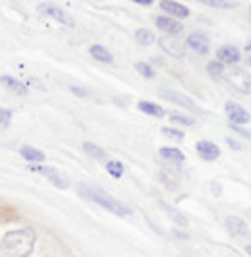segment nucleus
I'll list each match as a JSON object with an SVG mask.
<instances>
[{"label": "nucleus", "mask_w": 251, "mask_h": 257, "mask_svg": "<svg viewBox=\"0 0 251 257\" xmlns=\"http://www.w3.org/2000/svg\"><path fill=\"white\" fill-rule=\"evenodd\" d=\"M195 149H197V155H199L203 161H216L218 157H220V149H218V145L213 142H207V140H201L197 142L195 145Z\"/></svg>", "instance_id": "12"}, {"label": "nucleus", "mask_w": 251, "mask_h": 257, "mask_svg": "<svg viewBox=\"0 0 251 257\" xmlns=\"http://www.w3.org/2000/svg\"><path fill=\"white\" fill-rule=\"evenodd\" d=\"M216 60L220 62V64H238L239 60H241V54L239 51L234 47V45H222L218 51H216Z\"/></svg>", "instance_id": "9"}, {"label": "nucleus", "mask_w": 251, "mask_h": 257, "mask_svg": "<svg viewBox=\"0 0 251 257\" xmlns=\"http://www.w3.org/2000/svg\"><path fill=\"white\" fill-rule=\"evenodd\" d=\"M226 83L230 85V89H234L239 95H251V74L245 70H230L224 74Z\"/></svg>", "instance_id": "3"}, {"label": "nucleus", "mask_w": 251, "mask_h": 257, "mask_svg": "<svg viewBox=\"0 0 251 257\" xmlns=\"http://www.w3.org/2000/svg\"><path fill=\"white\" fill-rule=\"evenodd\" d=\"M138 106H139V110H141V112H145V114H149V116H155V118H163L164 116V108H161L159 104L141 101Z\"/></svg>", "instance_id": "19"}, {"label": "nucleus", "mask_w": 251, "mask_h": 257, "mask_svg": "<svg viewBox=\"0 0 251 257\" xmlns=\"http://www.w3.org/2000/svg\"><path fill=\"white\" fill-rule=\"evenodd\" d=\"M35 247V234L27 228L6 232L0 238V257H29Z\"/></svg>", "instance_id": "1"}, {"label": "nucleus", "mask_w": 251, "mask_h": 257, "mask_svg": "<svg viewBox=\"0 0 251 257\" xmlns=\"http://www.w3.org/2000/svg\"><path fill=\"white\" fill-rule=\"evenodd\" d=\"M138 4H141V6H151V0H136Z\"/></svg>", "instance_id": "33"}, {"label": "nucleus", "mask_w": 251, "mask_h": 257, "mask_svg": "<svg viewBox=\"0 0 251 257\" xmlns=\"http://www.w3.org/2000/svg\"><path fill=\"white\" fill-rule=\"evenodd\" d=\"M159 45H161V49L166 54H170L174 58H184V54H186L184 43L178 37H174V35H164V37H161L159 39Z\"/></svg>", "instance_id": "6"}, {"label": "nucleus", "mask_w": 251, "mask_h": 257, "mask_svg": "<svg viewBox=\"0 0 251 257\" xmlns=\"http://www.w3.org/2000/svg\"><path fill=\"white\" fill-rule=\"evenodd\" d=\"M247 64H249V66H251V58H249V60H247Z\"/></svg>", "instance_id": "36"}, {"label": "nucleus", "mask_w": 251, "mask_h": 257, "mask_svg": "<svg viewBox=\"0 0 251 257\" xmlns=\"http://www.w3.org/2000/svg\"><path fill=\"white\" fill-rule=\"evenodd\" d=\"M161 157L166 159V161H172V163H184L186 161V155L182 153L180 149H176V147H161Z\"/></svg>", "instance_id": "18"}, {"label": "nucleus", "mask_w": 251, "mask_h": 257, "mask_svg": "<svg viewBox=\"0 0 251 257\" xmlns=\"http://www.w3.org/2000/svg\"><path fill=\"white\" fill-rule=\"evenodd\" d=\"M170 120L176 122V124H184V126H193L195 124V118L188 114H180V112H172L170 114Z\"/></svg>", "instance_id": "24"}, {"label": "nucleus", "mask_w": 251, "mask_h": 257, "mask_svg": "<svg viewBox=\"0 0 251 257\" xmlns=\"http://www.w3.org/2000/svg\"><path fill=\"white\" fill-rule=\"evenodd\" d=\"M159 95H161L163 99H166V101H172V103L180 104V106H184V108H188V110H191V112H197V114L203 112V108H201V106H197V104L189 99L188 95H184V93H180V91L159 89Z\"/></svg>", "instance_id": "4"}, {"label": "nucleus", "mask_w": 251, "mask_h": 257, "mask_svg": "<svg viewBox=\"0 0 251 257\" xmlns=\"http://www.w3.org/2000/svg\"><path fill=\"white\" fill-rule=\"evenodd\" d=\"M226 228H228V232H230L232 236H236V238L249 240V236H251L249 226H247L245 220L239 219V217H228V219H226Z\"/></svg>", "instance_id": "7"}, {"label": "nucleus", "mask_w": 251, "mask_h": 257, "mask_svg": "<svg viewBox=\"0 0 251 257\" xmlns=\"http://www.w3.org/2000/svg\"><path fill=\"white\" fill-rule=\"evenodd\" d=\"M106 172L112 176V178H120L124 174V165L120 161H108L106 163Z\"/></svg>", "instance_id": "23"}, {"label": "nucleus", "mask_w": 251, "mask_h": 257, "mask_svg": "<svg viewBox=\"0 0 251 257\" xmlns=\"http://www.w3.org/2000/svg\"><path fill=\"white\" fill-rule=\"evenodd\" d=\"M136 70H138L143 77H147V79H153V77H155V70H153L147 62H136Z\"/></svg>", "instance_id": "25"}, {"label": "nucleus", "mask_w": 251, "mask_h": 257, "mask_svg": "<svg viewBox=\"0 0 251 257\" xmlns=\"http://www.w3.org/2000/svg\"><path fill=\"white\" fill-rule=\"evenodd\" d=\"M83 151L87 155H91L93 159H99V161H104V159H106V151L100 149L99 145H95V143H91V142L83 143Z\"/></svg>", "instance_id": "21"}, {"label": "nucleus", "mask_w": 251, "mask_h": 257, "mask_svg": "<svg viewBox=\"0 0 251 257\" xmlns=\"http://www.w3.org/2000/svg\"><path fill=\"white\" fill-rule=\"evenodd\" d=\"M163 207H164V211H166V213H168V215H170V217H172V219H174L178 224H182V226H186V224H188V219H186L184 215H180L178 211H174V209H172L170 205L163 203Z\"/></svg>", "instance_id": "26"}, {"label": "nucleus", "mask_w": 251, "mask_h": 257, "mask_svg": "<svg viewBox=\"0 0 251 257\" xmlns=\"http://www.w3.org/2000/svg\"><path fill=\"white\" fill-rule=\"evenodd\" d=\"M136 41H138L139 45H153L155 41H157V37H155V33L151 31V29H147V27H141V29H138L136 31Z\"/></svg>", "instance_id": "20"}, {"label": "nucleus", "mask_w": 251, "mask_h": 257, "mask_svg": "<svg viewBox=\"0 0 251 257\" xmlns=\"http://www.w3.org/2000/svg\"><path fill=\"white\" fill-rule=\"evenodd\" d=\"M207 72H209V76L214 77V79H222V77H224V74H226L224 64H220L218 60L209 62V64H207Z\"/></svg>", "instance_id": "22"}, {"label": "nucleus", "mask_w": 251, "mask_h": 257, "mask_svg": "<svg viewBox=\"0 0 251 257\" xmlns=\"http://www.w3.org/2000/svg\"><path fill=\"white\" fill-rule=\"evenodd\" d=\"M41 12H45L47 16H50L52 20H56L58 24H62V26H68V27L74 26V18H72L68 12H64L62 8H58V6H52V4H41Z\"/></svg>", "instance_id": "8"}, {"label": "nucleus", "mask_w": 251, "mask_h": 257, "mask_svg": "<svg viewBox=\"0 0 251 257\" xmlns=\"http://www.w3.org/2000/svg\"><path fill=\"white\" fill-rule=\"evenodd\" d=\"M0 83L6 85V87L10 91H14V93H18V95H27V87H25L20 79H16V77H12V76H0Z\"/></svg>", "instance_id": "16"}, {"label": "nucleus", "mask_w": 251, "mask_h": 257, "mask_svg": "<svg viewBox=\"0 0 251 257\" xmlns=\"http://www.w3.org/2000/svg\"><path fill=\"white\" fill-rule=\"evenodd\" d=\"M188 47L197 54H209L211 51V43L205 33H191L188 37Z\"/></svg>", "instance_id": "13"}, {"label": "nucleus", "mask_w": 251, "mask_h": 257, "mask_svg": "<svg viewBox=\"0 0 251 257\" xmlns=\"http://www.w3.org/2000/svg\"><path fill=\"white\" fill-rule=\"evenodd\" d=\"M20 153H22V157H24L25 161H29V163H43V161H45V153L35 149V147H29V145H24V147L20 149Z\"/></svg>", "instance_id": "17"}, {"label": "nucleus", "mask_w": 251, "mask_h": 257, "mask_svg": "<svg viewBox=\"0 0 251 257\" xmlns=\"http://www.w3.org/2000/svg\"><path fill=\"white\" fill-rule=\"evenodd\" d=\"M89 54L95 58V60H99V62H104V64H112L114 58L110 51L108 49H104L102 45H93L91 49H89Z\"/></svg>", "instance_id": "15"}, {"label": "nucleus", "mask_w": 251, "mask_h": 257, "mask_svg": "<svg viewBox=\"0 0 251 257\" xmlns=\"http://www.w3.org/2000/svg\"><path fill=\"white\" fill-rule=\"evenodd\" d=\"M205 4H207V6H213V8H222V10L234 6L232 2H222V0H205Z\"/></svg>", "instance_id": "28"}, {"label": "nucleus", "mask_w": 251, "mask_h": 257, "mask_svg": "<svg viewBox=\"0 0 251 257\" xmlns=\"http://www.w3.org/2000/svg\"><path fill=\"white\" fill-rule=\"evenodd\" d=\"M155 24L159 29H163L164 33H168V35H178V33H182L184 31V26L174 20V18H170V16H157L155 18Z\"/></svg>", "instance_id": "11"}, {"label": "nucleus", "mask_w": 251, "mask_h": 257, "mask_svg": "<svg viewBox=\"0 0 251 257\" xmlns=\"http://www.w3.org/2000/svg\"><path fill=\"white\" fill-rule=\"evenodd\" d=\"M29 168H31V170H35V172H41V174H45V176H47V178H49V180L52 182L56 188H62V190H66V188L70 186V184H68V180L64 178V176L60 174V172H58V170H56V168L41 167V165H37V167H35V165H31Z\"/></svg>", "instance_id": "10"}, {"label": "nucleus", "mask_w": 251, "mask_h": 257, "mask_svg": "<svg viewBox=\"0 0 251 257\" xmlns=\"http://www.w3.org/2000/svg\"><path fill=\"white\" fill-rule=\"evenodd\" d=\"M245 251H247V253H249V255H251V244L245 245Z\"/></svg>", "instance_id": "35"}, {"label": "nucleus", "mask_w": 251, "mask_h": 257, "mask_svg": "<svg viewBox=\"0 0 251 257\" xmlns=\"http://www.w3.org/2000/svg\"><path fill=\"white\" fill-rule=\"evenodd\" d=\"M224 110H226V114H228V120H230L232 126H241V124H247L251 120L249 112H247L243 106H239L238 103L228 101V103L224 104Z\"/></svg>", "instance_id": "5"}, {"label": "nucleus", "mask_w": 251, "mask_h": 257, "mask_svg": "<svg viewBox=\"0 0 251 257\" xmlns=\"http://www.w3.org/2000/svg\"><path fill=\"white\" fill-rule=\"evenodd\" d=\"M161 8H163L164 12L168 14L170 18H180V20H184V18H188L189 16V8L188 6H184V4H180V2H174V0H163L161 2Z\"/></svg>", "instance_id": "14"}, {"label": "nucleus", "mask_w": 251, "mask_h": 257, "mask_svg": "<svg viewBox=\"0 0 251 257\" xmlns=\"http://www.w3.org/2000/svg\"><path fill=\"white\" fill-rule=\"evenodd\" d=\"M10 118H12V110H8V108H0V126H8Z\"/></svg>", "instance_id": "29"}, {"label": "nucleus", "mask_w": 251, "mask_h": 257, "mask_svg": "<svg viewBox=\"0 0 251 257\" xmlns=\"http://www.w3.org/2000/svg\"><path fill=\"white\" fill-rule=\"evenodd\" d=\"M163 134L166 138H172V140H184V132H180V130H174V128H163Z\"/></svg>", "instance_id": "27"}, {"label": "nucleus", "mask_w": 251, "mask_h": 257, "mask_svg": "<svg viewBox=\"0 0 251 257\" xmlns=\"http://www.w3.org/2000/svg\"><path fill=\"white\" fill-rule=\"evenodd\" d=\"M79 193L85 195L91 201H95V203L100 205L102 209H106V211H110L114 215H118V217H130V215H132V209H130V207H126L124 203H120L118 199H114L112 195H108V193L104 192V190H100V188L83 184V186H79Z\"/></svg>", "instance_id": "2"}, {"label": "nucleus", "mask_w": 251, "mask_h": 257, "mask_svg": "<svg viewBox=\"0 0 251 257\" xmlns=\"http://www.w3.org/2000/svg\"><path fill=\"white\" fill-rule=\"evenodd\" d=\"M226 143H228V145H230L234 151H241V149H243V147H241V145H239L236 140H232V138H226Z\"/></svg>", "instance_id": "31"}, {"label": "nucleus", "mask_w": 251, "mask_h": 257, "mask_svg": "<svg viewBox=\"0 0 251 257\" xmlns=\"http://www.w3.org/2000/svg\"><path fill=\"white\" fill-rule=\"evenodd\" d=\"M230 128L234 130V132H236L238 136H243V138H247V140H251V132H249V130H243L241 126H232V124H230Z\"/></svg>", "instance_id": "30"}, {"label": "nucleus", "mask_w": 251, "mask_h": 257, "mask_svg": "<svg viewBox=\"0 0 251 257\" xmlns=\"http://www.w3.org/2000/svg\"><path fill=\"white\" fill-rule=\"evenodd\" d=\"M245 51L251 52V41H249V43H247V45H245Z\"/></svg>", "instance_id": "34"}, {"label": "nucleus", "mask_w": 251, "mask_h": 257, "mask_svg": "<svg viewBox=\"0 0 251 257\" xmlns=\"http://www.w3.org/2000/svg\"><path fill=\"white\" fill-rule=\"evenodd\" d=\"M70 91H72V93H75V95H79V97H87V95H89L85 89H79V87H75V85H72V87H70Z\"/></svg>", "instance_id": "32"}]
</instances>
